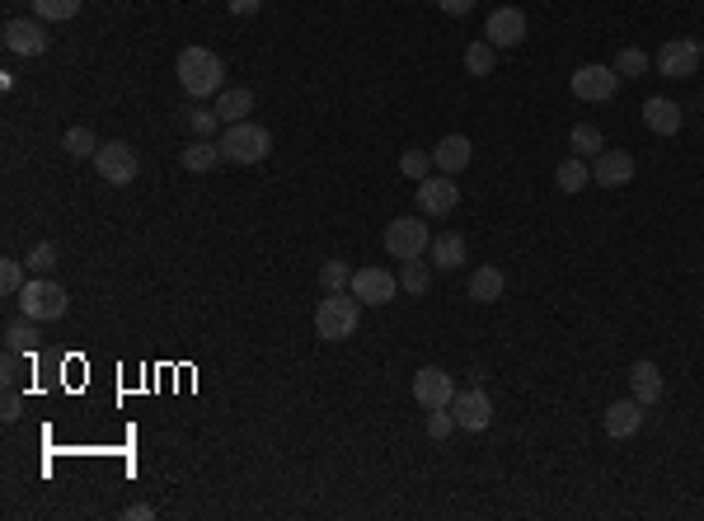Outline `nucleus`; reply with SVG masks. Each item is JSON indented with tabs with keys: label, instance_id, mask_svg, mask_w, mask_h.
I'll use <instances>...</instances> for the list:
<instances>
[{
	"label": "nucleus",
	"instance_id": "1",
	"mask_svg": "<svg viewBox=\"0 0 704 521\" xmlns=\"http://www.w3.org/2000/svg\"><path fill=\"white\" fill-rule=\"evenodd\" d=\"M221 80H226V62L216 57L212 47H184L179 52V85H184L188 99H207V94H221Z\"/></svg>",
	"mask_w": 704,
	"mask_h": 521
},
{
	"label": "nucleus",
	"instance_id": "2",
	"mask_svg": "<svg viewBox=\"0 0 704 521\" xmlns=\"http://www.w3.org/2000/svg\"><path fill=\"white\" fill-rule=\"evenodd\" d=\"M357 320H362V301L352 292H324V301L315 306V338L324 343H343V338L357 334Z\"/></svg>",
	"mask_w": 704,
	"mask_h": 521
},
{
	"label": "nucleus",
	"instance_id": "3",
	"mask_svg": "<svg viewBox=\"0 0 704 521\" xmlns=\"http://www.w3.org/2000/svg\"><path fill=\"white\" fill-rule=\"evenodd\" d=\"M19 301V310L29 315V320H38V324H52V320H66V310H71V296H66V287L62 282H52V277H29L24 282V292L15 296Z\"/></svg>",
	"mask_w": 704,
	"mask_h": 521
},
{
	"label": "nucleus",
	"instance_id": "4",
	"mask_svg": "<svg viewBox=\"0 0 704 521\" xmlns=\"http://www.w3.org/2000/svg\"><path fill=\"white\" fill-rule=\"evenodd\" d=\"M221 155H226L230 165H263L268 155H273V132L259 123H230L221 132Z\"/></svg>",
	"mask_w": 704,
	"mask_h": 521
},
{
	"label": "nucleus",
	"instance_id": "5",
	"mask_svg": "<svg viewBox=\"0 0 704 521\" xmlns=\"http://www.w3.org/2000/svg\"><path fill=\"white\" fill-rule=\"evenodd\" d=\"M432 245V230L423 226V216H395L390 226H385V254L390 259H423Z\"/></svg>",
	"mask_w": 704,
	"mask_h": 521
},
{
	"label": "nucleus",
	"instance_id": "6",
	"mask_svg": "<svg viewBox=\"0 0 704 521\" xmlns=\"http://www.w3.org/2000/svg\"><path fill=\"white\" fill-rule=\"evenodd\" d=\"M94 169H99V179H104V184L127 188L141 174V160H137V151H132L127 141H104V146L94 151Z\"/></svg>",
	"mask_w": 704,
	"mask_h": 521
},
{
	"label": "nucleus",
	"instance_id": "7",
	"mask_svg": "<svg viewBox=\"0 0 704 521\" xmlns=\"http://www.w3.org/2000/svg\"><path fill=\"white\" fill-rule=\"evenodd\" d=\"M568 85H573V94H578L582 104H606V99H615V90H620V76H615V66L587 62L568 76Z\"/></svg>",
	"mask_w": 704,
	"mask_h": 521
},
{
	"label": "nucleus",
	"instance_id": "8",
	"mask_svg": "<svg viewBox=\"0 0 704 521\" xmlns=\"http://www.w3.org/2000/svg\"><path fill=\"white\" fill-rule=\"evenodd\" d=\"M362 306H390L399 296V277L385 273V268H357L352 273V287H348Z\"/></svg>",
	"mask_w": 704,
	"mask_h": 521
},
{
	"label": "nucleus",
	"instance_id": "9",
	"mask_svg": "<svg viewBox=\"0 0 704 521\" xmlns=\"http://www.w3.org/2000/svg\"><path fill=\"white\" fill-rule=\"evenodd\" d=\"M414 193H418V212L423 216H451L460 207V188L451 174H428Z\"/></svg>",
	"mask_w": 704,
	"mask_h": 521
},
{
	"label": "nucleus",
	"instance_id": "10",
	"mask_svg": "<svg viewBox=\"0 0 704 521\" xmlns=\"http://www.w3.org/2000/svg\"><path fill=\"white\" fill-rule=\"evenodd\" d=\"M0 38H5V52H15V57H43L47 47H52L43 19H10L0 29Z\"/></svg>",
	"mask_w": 704,
	"mask_h": 521
},
{
	"label": "nucleus",
	"instance_id": "11",
	"mask_svg": "<svg viewBox=\"0 0 704 521\" xmlns=\"http://www.w3.org/2000/svg\"><path fill=\"white\" fill-rule=\"evenodd\" d=\"M451 414H456V428L460 432H484L493 423V399L479 390V385H470V390H456V399H451Z\"/></svg>",
	"mask_w": 704,
	"mask_h": 521
},
{
	"label": "nucleus",
	"instance_id": "12",
	"mask_svg": "<svg viewBox=\"0 0 704 521\" xmlns=\"http://www.w3.org/2000/svg\"><path fill=\"white\" fill-rule=\"evenodd\" d=\"M658 71L667 80H690L700 71V43L695 38H667L658 52Z\"/></svg>",
	"mask_w": 704,
	"mask_h": 521
},
{
	"label": "nucleus",
	"instance_id": "13",
	"mask_svg": "<svg viewBox=\"0 0 704 521\" xmlns=\"http://www.w3.org/2000/svg\"><path fill=\"white\" fill-rule=\"evenodd\" d=\"M414 399L423 409H451L456 381H451L442 367H423V371H414Z\"/></svg>",
	"mask_w": 704,
	"mask_h": 521
},
{
	"label": "nucleus",
	"instance_id": "14",
	"mask_svg": "<svg viewBox=\"0 0 704 521\" xmlns=\"http://www.w3.org/2000/svg\"><path fill=\"white\" fill-rule=\"evenodd\" d=\"M484 38H489L493 47H521V43H526V15H521L517 5L493 10L489 24H484Z\"/></svg>",
	"mask_w": 704,
	"mask_h": 521
},
{
	"label": "nucleus",
	"instance_id": "15",
	"mask_svg": "<svg viewBox=\"0 0 704 521\" xmlns=\"http://www.w3.org/2000/svg\"><path fill=\"white\" fill-rule=\"evenodd\" d=\"M634 155L629 151H601L597 160H592V184L597 188H625L629 179H634Z\"/></svg>",
	"mask_w": 704,
	"mask_h": 521
},
{
	"label": "nucleus",
	"instance_id": "16",
	"mask_svg": "<svg viewBox=\"0 0 704 521\" xmlns=\"http://www.w3.org/2000/svg\"><path fill=\"white\" fill-rule=\"evenodd\" d=\"M470 160H475V141L465 137V132H451V137H442L432 146V165L442 169V174H460Z\"/></svg>",
	"mask_w": 704,
	"mask_h": 521
},
{
	"label": "nucleus",
	"instance_id": "17",
	"mask_svg": "<svg viewBox=\"0 0 704 521\" xmlns=\"http://www.w3.org/2000/svg\"><path fill=\"white\" fill-rule=\"evenodd\" d=\"M601 423H606V432H611L615 442H625V437H634V432L643 428V404L634 395L629 399H615L611 409L601 414Z\"/></svg>",
	"mask_w": 704,
	"mask_h": 521
},
{
	"label": "nucleus",
	"instance_id": "18",
	"mask_svg": "<svg viewBox=\"0 0 704 521\" xmlns=\"http://www.w3.org/2000/svg\"><path fill=\"white\" fill-rule=\"evenodd\" d=\"M643 127L658 132V137H676V132H681V104H672L667 94L648 99V104H643Z\"/></svg>",
	"mask_w": 704,
	"mask_h": 521
},
{
	"label": "nucleus",
	"instance_id": "19",
	"mask_svg": "<svg viewBox=\"0 0 704 521\" xmlns=\"http://www.w3.org/2000/svg\"><path fill=\"white\" fill-rule=\"evenodd\" d=\"M629 395L639 399L643 409H648V404H658V399H662V371H658V362H648V357H643V362H634V367H629Z\"/></svg>",
	"mask_w": 704,
	"mask_h": 521
},
{
	"label": "nucleus",
	"instance_id": "20",
	"mask_svg": "<svg viewBox=\"0 0 704 521\" xmlns=\"http://www.w3.org/2000/svg\"><path fill=\"white\" fill-rule=\"evenodd\" d=\"M503 292H507V273H503V268L479 263L475 273H470V301H479V306H493V301H503Z\"/></svg>",
	"mask_w": 704,
	"mask_h": 521
},
{
	"label": "nucleus",
	"instance_id": "21",
	"mask_svg": "<svg viewBox=\"0 0 704 521\" xmlns=\"http://www.w3.org/2000/svg\"><path fill=\"white\" fill-rule=\"evenodd\" d=\"M216 160H226V155H221V141H212V137H193L179 151V165L188 174H207V169H216Z\"/></svg>",
	"mask_w": 704,
	"mask_h": 521
},
{
	"label": "nucleus",
	"instance_id": "22",
	"mask_svg": "<svg viewBox=\"0 0 704 521\" xmlns=\"http://www.w3.org/2000/svg\"><path fill=\"white\" fill-rule=\"evenodd\" d=\"M428 259L437 273H456V268H465V240L460 235H437L428 245Z\"/></svg>",
	"mask_w": 704,
	"mask_h": 521
},
{
	"label": "nucleus",
	"instance_id": "23",
	"mask_svg": "<svg viewBox=\"0 0 704 521\" xmlns=\"http://www.w3.org/2000/svg\"><path fill=\"white\" fill-rule=\"evenodd\" d=\"M249 113H254V90H221L216 94V118L221 123H245Z\"/></svg>",
	"mask_w": 704,
	"mask_h": 521
},
{
	"label": "nucleus",
	"instance_id": "24",
	"mask_svg": "<svg viewBox=\"0 0 704 521\" xmlns=\"http://www.w3.org/2000/svg\"><path fill=\"white\" fill-rule=\"evenodd\" d=\"M554 184H559V193H582V188L592 184V165H587L582 155H568V160H559V169H554Z\"/></svg>",
	"mask_w": 704,
	"mask_h": 521
},
{
	"label": "nucleus",
	"instance_id": "25",
	"mask_svg": "<svg viewBox=\"0 0 704 521\" xmlns=\"http://www.w3.org/2000/svg\"><path fill=\"white\" fill-rule=\"evenodd\" d=\"M493 66H498V47H493L489 38H484V43L475 38V43L465 47V76L484 80V76H493Z\"/></svg>",
	"mask_w": 704,
	"mask_h": 521
},
{
	"label": "nucleus",
	"instance_id": "26",
	"mask_svg": "<svg viewBox=\"0 0 704 521\" xmlns=\"http://www.w3.org/2000/svg\"><path fill=\"white\" fill-rule=\"evenodd\" d=\"M432 263H423V259H404V268H399V287L409 296H428V287H432Z\"/></svg>",
	"mask_w": 704,
	"mask_h": 521
},
{
	"label": "nucleus",
	"instance_id": "27",
	"mask_svg": "<svg viewBox=\"0 0 704 521\" xmlns=\"http://www.w3.org/2000/svg\"><path fill=\"white\" fill-rule=\"evenodd\" d=\"M568 146H573V155H582V160H597L601 151H606V141H601V127L592 123H578L573 132H568Z\"/></svg>",
	"mask_w": 704,
	"mask_h": 521
},
{
	"label": "nucleus",
	"instance_id": "28",
	"mask_svg": "<svg viewBox=\"0 0 704 521\" xmlns=\"http://www.w3.org/2000/svg\"><path fill=\"white\" fill-rule=\"evenodd\" d=\"M648 66H653V57H648L643 47H620V57H615V76H620V80H639V76H648Z\"/></svg>",
	"mask_w": 704,
	"mask_h": 521
},
{
	"label": "nucleus",
	"instance_id": "29",
	"mask_svg": "<svg viewBox=\"0 0 704 521\" xmlns=\"http://www.w3.org/2000/svg\"><path fill=\"white\" fill-rule=\"evenodd\" d=\"M62 151L71 155V160H94V151H99V141H94V132H90V127H66Z\"/></svg>",
	"mask_w": 704,
	"mask_h": 521
},
{
	"label": "nucleus",
	"instance_id": "30",
	"mask_svg": "<svg viewBox=\"0 0 704 521\" xmlns=\"http://www.w3.org/2000/svg\"><path fill=\"white\" fill-rule=\"evenodd\" d=\"M320 287H324V292H348V287H352V268L343 259L320 263Z\"/></svg>",
	"mask_w": 704,
	"mask_h": 521
},
{
	"label": "nucleus",
	"instance_id": "31",
	"mask_svg": "<svg viewBox=\"0 0 704 521\" xmlns=\"http://www.w3.org/2000/svg\"><path fill=\"white\" fill-rule=\"evenodd\" d=\"M33 338H38V320H29V315H24L19 324H10V329H5V348H15V353H29Z\"/></svg>",
	"mask_w": 704,
	"mask_h": 521
},
{
	"label": "nucleus",
	"instance_id": "32",
	"mask_svg": "<svg viewBox=\"0 0 704 521\" xmlns=\"http://www.w3.org/2000/svg\"><path fill=\"white\" fill-rule=\"evenodd\" d=\"M399 174L423 184V179L432 174V151H404V155H399Z\"/></svg>",
	"mask_w": 704,
	"mask_h": 521
},
{
	"label": "nucleus",
	"instance_id": "33",
	"mask_svg": "<svg viewBox=\"0 0 704 521\" xmlns=\"http://www.w3.org/2000/svg\"><path fill=\"white\" fill-rule=\"evenodd\" d=\"M85 0H33V15L38 19H76Z\"/></svg>",
	"mask_w": 704,
	"mask_h": 521
},
{
	"label": "nucleus",
	"instance_id": "34",
	"mask_svg": "<svg viewBox=\"0 0 704 521\" xmlns=\"http://www.w3.org/2000/svg\"><path fill=\"white\" fill-rule=\"evenodd\" d=\"M184 123H188V132H198V137H212L221 118H216V108L193 104V108H184Z\"/></svg>",
	"mask_w": 704,
	"mask_h": 521
},
{
	"label": "nucleus",
	"instance_id": "35",
	"mask_svg": "<svg viewBox=\"0 0 704 521\" xmlns=\"http://www.w3.org/2000/svg\"><path fill=\"white\" fill-rule=\"evenodd\" d=\"M0 292H5V296L24 292V263H19V259H0Z\"/></svg>",
	"mask_w": 704,
	"mask_h": 521
},
{
	"label": "nucleus",
	"instance_id": "36",
	"mask_svg": "<svg viewBox=\"0 0 704 521\" xmlns=\"http://www.w3.org/2000/svg\"><path fill=\"white\" fill-rule=\"evenodd\" d=\"M456 432V414L451 409H428V437L432 442H446Z\"/></svg>",
	"mask_w": 704,
	"mask_h": 521
},
{
	"label": "nucleus",
	"instance_id": "37",
	"mask_svg": "<svg viewBox=\"0 0 704 521\" xmlns=\"http://www.w3.org/2000/svg\"><path fill=\"white\" fill-rule=\"evenodd\" d=\"M29 268H33V273H43V277L52 273V268H57V245H52V240H43V245L29 254Z\"/></svg>",
	"mask_w": 704,
	"mask_h": 521
},
{
	"label": "nucleus",
	"instance_id": "38",
	"mask_svg": "<svg viewBox=\"0 0 704 521\" xmlns=\"http://www.w3.org/2000/svg\"><path fill=\"white\" fill-rule=\"evenodd\" d=\"M19 414H24V399H19L15 385H10V390H5V414L0 418H5V423H19Z\"/></svg>",
	"mask_w": 704,
	"mask_h": 521
},
{
	"label": "nucleus",
	"instance_id": "39",
	"mask_svg": "<svg viewBox=\"0 0 704 521\" xmlns=\"http://www.w3.org/2000/svg\"><path fill=\"white\" fill-rule=\"evenodd\" d=\"M230 5V15H259L263 10V0H226Z\"/></svg>",
	"mask_w": 704,
	"mask_h": 521
},
{
	"label": "nucleus",
	"instance_id": "40",
	"mask_svg": "<svg viewBox=\"0 0 704 521\" xmlns=\"http://www.w3.org/2000/svg\"><path fill=\"white\" fill-rule=\"evenodd\" d=\"M442 5V15H470L475 10V0H437Z\"/></svg>",
	"mask_w": 704,
	"mask_h": 521
},
{
	"label": "nucleus",
	"instance_id": "41",
	"mask_svg": "<svg viewBox=\"0 0 704 521\" xmlns=\"http://www.w3.org/2000/svg\"><path fill=\"white\" fill-rule=\"evenodd\" d=\"M127 517H132V521H151L155 507H151V503H137V507H127Z\"/></svg>",
	"mask_w": 704,
	"mask_h": 521
},
{
	"label": "nucleus",
	"instance_id": "42",
	"mask_svg": "<svg viewBox=\"0 0 704 521\" xmlns=\"http://www.w3.org/2000/svg\"><path fill=\"white\" fill-rule=\"evenodd\" d=\"M700 62H704V43H700Z\"/></svg>",
	"mask_w": 704,
	"mask_h": 521
}]
</instances>
